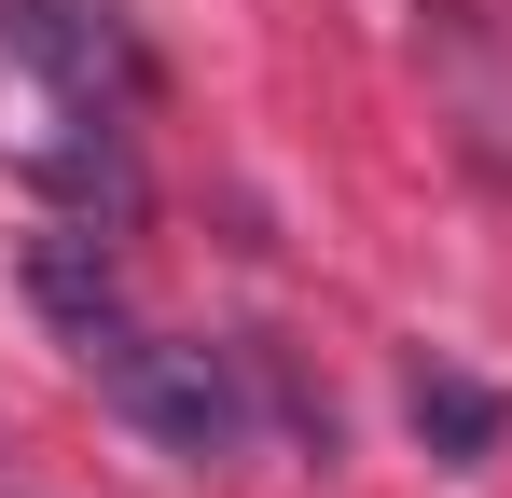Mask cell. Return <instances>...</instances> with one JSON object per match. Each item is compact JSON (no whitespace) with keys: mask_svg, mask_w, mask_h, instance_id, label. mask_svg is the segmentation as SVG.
<instances>
[{"mask_svg":"<svg viewBox=\"0 0 512 498\" xmlns=\"http://www.w3.org/2000/svg\"><path fill=\"white\" fill-rule=\"evenodd\" d=\"M84 374H97V402L125 415L153 457H180V471H208V457H236V443H250V402H236L222 346H180V332L111 319V332L84 346Z\"/></svg>","mask_w":512,"mask_h":498,"instance_id":"6da1fadb","label":"cell"},{"mask_svg":"<svg viewBox=\"0 0 512 498\" xmlns=\"http://www.w3.org/2000/svg\"><path fill=\"white\" fill-rule=\"evenodd\" d=\"M14 291L42 305V332H56L70 360H84L111 319H139V305H125V263H111V236H97V222H56V236H28V249H14Z\"/></svg>","mask_w":512,"mask_h":498,"instance_id":"3957f363","label":"cell"},{"mask_svg":"<svg viewBox=\"0 0 512 498\" xmlns=\"http://www.w3.org/2000/svg\"><path fill=\"white\" fill-rule=\"evenodd\" d=\"M0 56L70 111H139L153 97V56H139V28L111 0H0Z\"/></svg>","mask_w":512,"mask_h":498,"instance_id":"7a4b0ae2","label":"cell"},{"mask_svg":"<svg viewBox=\"0 0 512 498\" xmlns=\"http://www.w3.org/2000/svg\"><path fill=\"white\" fill-rule=\"evenodd\" d=\"M402 402H416V443H429V457H457V471L499 443V388H471V374H443V360H429Z\"/></svg>","mask_w":512,"mask_h":498,"instance_id":"277c9868","label":"cell"}]
</instances>
